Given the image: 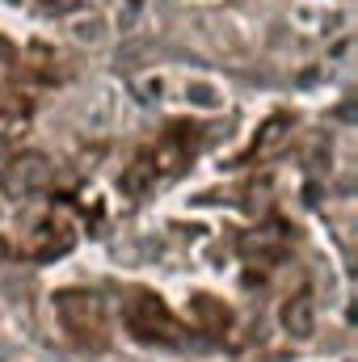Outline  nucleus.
I'll list each match as a JSON object with an SVG mask.
<instances>
[{
  "label": "nucleus",
  "mask_w": 358,
  "mask_h": 362,
  "mask_svg": "<svg viewBox=\"0 0 358 362\" xmlns=\"http://www.w3.org/2000/svg\"><path fill=\"white\" fill-rule=\"evenodd\" d=\"M287 329H291L295 337H308V333H312V303H308V299L287 303Z\"/></svg>",
  "instance_id": "nucleus-2"
},
{
  "label": "nucleus",
  "mask_w": 358,
  "mask_h": 362,
  "mask_svg": "<svg viewBox=\"0 0 358 362\" xmlns=\"http://www.w3.org/2000/svg\"><path fill=\"white\" fill-rule=\"evenodd\" d=\"M51 185V165L42 160V156H21V160H13L8 169H4V194L8 198H34V194H42Z\"/></svg>",
  "instance_id": "nucleus-1"
}]
</instances>
